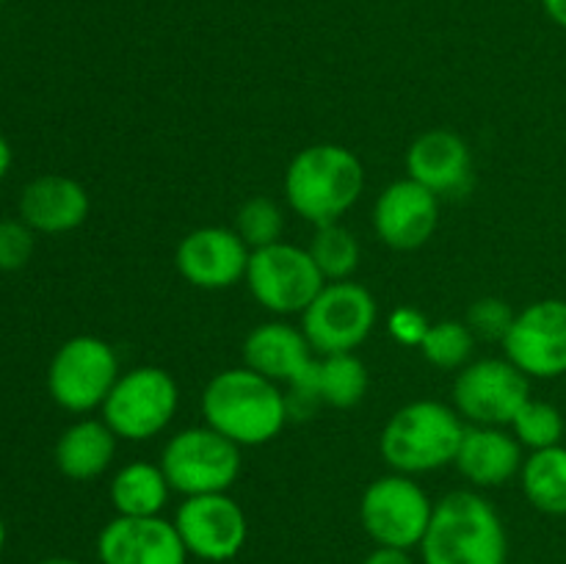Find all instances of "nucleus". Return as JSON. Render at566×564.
<instances>
[{"label": "nucleus", "mask_w": 566, "mask_h": 564, "mask_svg": "<svg viewBox=\"0 0 566 564\" xmlns=\"http://www.w3.org/2000/svg\"><path fill=\"white\" fill-rule=\"evenodd\" d=\"M418 551L423 564H506V523L481 492L453 490L434 503Z\"/></svg>", "instance_id": "f257e3e1"}, {"label": "nucleus", "mask_w": 566, "mask_h": 564, "mask_svg": "<svg viewBox=\"0 0 566 564\" xmlns=\"http://www.w3.org/2000/svg\"><path fill=\"white\" fill-rule=\"evenodd\" d=\"M205 424L241 448L271 442L287 424V398L258 370H219L202 390Z\"/></svg>", "instance_id": "f03ea898"}, {"label": "nucleus", "mask_w": 566, "mask_h": 564, "mask_svg": "<svg viewBox=\"0 0 566 564\" xmlns=\"http://www.w3.org/2000/svg\"><path fill=\"white\" fill-rule=\"evenodd\" d=\"M365 188L363 160L343 144H313L293 155L285 171V197L310 224L340 221Z\"/></svg>", "instance_id": "7ed1b4c3"}, {"label": "nucleus", "mask_w": 566, "mask_h": 564, "mask_svg": "<svg viewBox=\"0 0 566 564\" xmlns=\"http://www.w3.org/2000/svg\"><path fill=\"white\" fill-rule=\"evenodd\" d=\"M468 424L453 407L431 398L407 404L387 420L379 437L381 459L392 473L420 476L457 462Z\"/></svg>", "instance_id": "20e7f679"}, {"label": "nucleus", "mask_w": 566, "mask_h": 564, "mask_svg": "<svg viewBox=\"0 0 566 564\" xmlns=\"http://www.w3.org/2000/svg\"><path fill=\"white\" fill-rule=\"evenodd\" d=\"M158 464L164 468L171 490L182 498L230 492L243 468L241 446L227 440L208 424L188 426L169 437Z\"/></svg>", "instance_id": "39448f33"}, {"label": "nucleus", "mask_w": 566, "mask_h": 564, "mask_svg": "<svg viewBox=\"0 0 566 564\" xmlns=\"http://www.w3.org/2000/svg\"><path fill=\"white\" fill-rule=\"evenodd\" d=\"M177 407L180 387L175 376L158 365H138L116 379L99 412L119 440L144 442L175 420Z\"/></svg>", "instance_id": "423d86ee"}, {"label": "nucleus", "mask_w": 566, "mask_h": 564, "mask_svg": "<svg viewBox=\"0 0 566 564\" xmlns=\"http://www.w3.org/2000/svg\"><path fill=\"white\" fill-rule=\"evenodd\" d=\"M122 376L114 346L97 335H75L55 348L48 368V393L72 415L94 412Z\"/></svg>", "instance_id": "0eeeda50"}, {"label": "nucleus", "mask_w": 566, "mask_h": 564, "mask_svg": "<svg viewBox=\"0 0 566 564\" xmlns=\"http://www.w3.org/2000/svg\"><path fill=\"white\" fill-rule=\"evenodd\" d=\"M434 501L415 481V476L387 473L370 481L359 501V523L365 534L381 547L412 551L423 542Z\"/></svg>", "instance_id": "6e6552de"}, {"label": "nucleus", "mask_w": 566, "mask_h": 564, "mask_svg": "<svg viewBox=\"0 0 566 564\" xmlns=\"http://www.w3.org/2000/svg\"><path fill=\"white\" fill-rule=\"evenodd\" d=\"M247 285L254 302L269 313L302 315L326 285V280L315 265L310 249L280 241L263 249H252Z\"/></svg>", "instance_id": "1a4fd4ad"}, {"label": "nucleus", "mask_w": 566, "mask_h": 564, "mask_svg": "<svg viewBox=\"0 0 566 564\" xmlns=\"http://www.w3.org/2000/svg\"><path fill=\"white\" fill-rule=\"evenodd\" d=\"M374 293L352 280L326 282L302 313V332L315 354H346L368 341L376 326Z\"/></svg>", "instance_id": "9d476101"}, {"label": "nucleus", "mask_w": 566, "mask_h": 564, "mask_svg": "<svg viewBox=\"0 0 566 564\" xmlns=\"http://www.w3.org/2000/svg\"><path fill=\"white\" fill-rule=\"evenodd\" d=\"M531 398V379L506 357L468 363L453 382V409L470 426H512Z\"/></svg>", "instance_id": "9b49d317"}, {"label": "nucleus", "mask_w": 566, "mask_h": 564, "mask_svg": "<svg viewBox=\"0 0 566 564\" xmlns=\"http://www.w3.org/2000/svg\"><path fill=\"white\" fill-rule=\"evenodd\" d=\"M175 529L188 556L205 564L232 562L249 540V520L230 492L182 498L175 512Z\"/></svg>", "instance_id": "f8f14e48"}, {"label": "nucleus", "mask_w": 566, "mask_h": 564, "mask_svg": "<svg viewBox=\"0 0 566 564\" xmlns=\"http://www.w3.org/2000/svg\"><path fill=\"white\" fill-rule=\"evenodd\" d=\"M506 359L528 379H558L566 374V299H542L514 315L503 337Z\"/></svg>", "instance_id": "ddd939ff"}, {"label": "nucleus", "mask_w": 566, "mask_h": 564, "mask_svg": "<svg viewBox=\"0 0 566 564\" xmlns=\"http://www.w3.org/2000/svg\"><path fill=\"white\" fill-rule=\"evenodd\" d=\"M252 249L232 227H197L175 252V265L188 285L199 291H227L247 280Z\"/></svg>", "instance_id": "4468645a"}, {"label": "nucleus", "mask_w": 566, "mask_h": 564, "mask_svg": "<svg viewBox=\"0 0 566 564\" xmlns=\"http://www.w3.org/2000/svg\"><path fill=\"white\" fill-rule=\"evenodd\" d=\"M440 227V197L412 177L390 182L374 205V230L396 252L426 247Z\"/></svg>", "instance_id": "2eb2a0df"}, {"label": "nucleus", "mask_w": 566, "mask_h": 564, "mask_svg": "<svg viewBox=\"0 0 566 564\" xmlns=\"http://www.w3.org/2000/svg\"><path fill=\"white\" fill-rule=\"evenodd\" d=\"M99 564H186L188 551L175 529V520L122 518L103 525L97 534Z\"/></svg>", "instance_id": "dca6fc26"}, {"label": "nucleus", "mask_w": 566, "mask_h": 564, "mask_svg": "<svg viewBox=\"0 0 566 564\" xmlns=\"http://www.w3.org/2000/svg\"><path fill=\"white\" fill-rule=\"evenodd\" d=\"M315 352L304 337L302 326H291L285 321L258 324L243 341V365L271 382H287L296 396L307 398L310 376L315 368Z\"/></svg>", "instance_id": "f3484780"}, {"label": "nucleus", "mask_w": 566, "mask_h": 564, "mask_svg": "<svg viewBox=\"0 0 566 564\" xmlns=\"http://www.w3.org/2000/svg\"><path fill=\"white\" fill-rule=\"evenodd\" d=\"M473 175V155L459 133L434 127L409 144L407 177L434 191L437 197L464 191Z\"/></svg>", "instance_id": "a211bd4d"}, {"label": "nucleus", "mask_w": 566, "mask_h": 564, "mask_svg": "<svg viewBox=\"0 0 566 564\" xmlns=\"http://www.w3.org/2000/svg\"><path fill=\"white\" fill-rule=\"evenodd\" d=\"M88 194L77 180L66 175L33 177L20 194V219L42 236L72 232L86 221Z\"/></svg>", "instance_id": "6ab92c4d"}, {"label": "nucleus", "mask_w": 566, "mask_h": 564, "mask_svg": "<svg viewBox=\"0 0 566 564\" xmlns=\"http://www.w3.org/2000/svg\"><path fill=\"white\" fill-rule=\"evenodd\" d=\"M525 448L503 426H468L457 453V470L479 490L501 487L520 476Z\"/></svg>", "instance_id": "aec40b11"}, {"label": "nucleus", "mask_w": 566, "mask_h": 564, "mask_svg": "<svg viewBox=\"0 0 566 564\" xmlns=\"http://www.w3.org/2000/svg\"><path fill=\"white\" fill-rule=\"evenodd\" d=\"M119 437L103 418H81L61 431L53 448V462L70 481L99 479L111 468Z\"/></svg>", "instance_id": "412c9836"}, {"label": "nucleus", "mask_w": 566, "mask_h": 564, "mask_svg": "<svg viewBox=\"0 0 566 564\" xmlns=\"http://www.w3.org/2000/svg\"><path fill=\"white\" fill-rule=\"evenodd\" d=\"M171 492L164 468L153 462L125 464L108 484L111 506L122 518H155L166 509Z\"/></svg>", "instance_id": "4be33fe9"}, {"label": "nucleus", "mask_w": 566, "mask_h": 564, "mask_svg": "<svg viewBox=\"0 0 566 564\" xmlns=\"http://www.w3.org/2000/svg\"><path fill=\"white\" fill-rule=\"evenodd\" d=\"M370 385L368 368L354 352L318 354L310 382V398L335 409H352L365 398Z\"/></svg>", "instance_id": "5701e85b"}, {"label": "nucleus", "mask_w": 566, "mask_h": 564, "mask_svg": "<svg viewBox=\"0 0 566 564\" xmlns=\"http://www.w3.org/2000/svg\"><path fill=\"white\" fill-rule=\"evenodd\" d=\"M520 484L536 512L566 518V446L531 451L520 470Z\"/></svg>", "instance_id": "b1692460"}, {"label": "nucleus", "mask_w": 566, "mask_h": 564, "mask_svg": "<svg viewBox=\"0 0 566 564\" xmlns=\"http://www.w3.org/2000/svg\"><path fill=\"white\" fill-rule=\"evenodd\" d=\"M307 249L326 282L352 280V274L359 265V254H363L359 252L357 236L346 230L340 221L315 227V236Z\"/></svg>", "instance_id": "393cba45"}, {"label": "nucleus", "mask_w": 566, "mask_h": 564, "mask_svg": "<svg viewBox=\"0 0 566 564\" xmlns=\"http://www.w3.org/2000/svg\"><path fill=\"white\" fill-rule=\"evenodd\" d=\"M475 348V335L464 321L446 318L429 326L420 352H423L426 363L434 365L440 370H462L470 363Z\"/></svg>", "instance_id": "a878e982"}, {"label": "nucleus", "mask_w": 566, "mask_h": 564, "mask_svg": "<svg viewBox=\"0 0 566 564\" xmlns=\"http://www.w3.org/2000/svg\"><path fill=\"white\" fill-rule=\"evenodd\" d=\"M512 435L517 437L520 446L528 451H542V448L562 446L564 437V415L562 409L553 407L551 401H536L528 398L512 420Z\"/></svg>", "instance_id": "bb28decb"}, {"label": "nucleus", "mask_w": 566, "mask_h": 564, "mask_svg": "<svg viewBox=\"0 0 566 564\" xmlns=\"http://www.w3.org/2000/svg\"><path fill=\"white\" fill-rule=\"evenodd\" d=\"M232 230L243 238L249 249H263L282 241L285 232V213L271 197H252L238 208Z\"/></svg>", "instance_id": "cd10ccee"}, {"label": "nucleus", "mask_w": 566, "mask_h": 564, "mask_svg": "<svg viewBox=\"0 0 566 564\" xmlns=\"http://www.w3.org/2000/svg\"><path fill=\"white\" fill-rule=\"evenodd\" d=\"M514 315L517 313H514V310L509 307L503 299L484 296V299H479V302L470 304L464 324L470 326V332L475 335V341H479V337H484V341L503 343V337H506L509 330H512Z\"/></svg>", "instance_id": "c85d7f7f"}, {"label": "nucleus", "mask_w": 566, "mask_h": 564, "mask_svg": "<svg viewBox=\"0 0 566 564\" xmlns=\"http://www.w3.org/2000/svg\"><path fill=\"white\" fill-rule=\"evenodd\" d=\"M36 252V232L17 216L0 219V271H20Z\"/></svg>", "instance_id": "c756f323"}, {"label": "nucleus", "mask_w": 566, "mask_h": 564, "mask_svg": "<svg viewBox=\"0 0 566 564\" xmlns=\"http://www.w3.org/2000/svg\"><path fill=\"white\" fill-rule=\"evenodd\" d=\"M429 326H431V321L415 307H398V310H392L390 318H387V332H390L392 341L401 343V346H412V348L415 346L420 348V343H423Z\"/></svg>", "instance_id": "7c9ffc66"}, {"label": "nucleus", "mask_w": 566, "mask_h": 564, "mask_svg": "<svg viewBox=\"0 0 566 564\" xmlns=\"http://www.w3.org/2000/svg\"><path fill=\"white\" fill-rule=\"evenodd\" d=\"M363 564H415L412 551H401V547H381L376 545Z\"/></svg>", "instance_id": "2f4dec72"}, {"label": "nucleus", "mask_w": 566, "mask_h": 564, "mask_svg": "<svg viewBox=\"0 0 566 564\" xmlns=\"http://www.w3.org/2000/svg\"><path fill=\"white\" fill-rule=\"evenodd\" d=\"M542 9L558 28H566V0H542Z\"/></svg>", "instance_id": "473e14b6"}, {"label": "nucleus", "mask_w": 566, "mask_h": 564, "mask_svg": "<svg viewBox=\"0 0 566 564\" xmlns=\"http://www.w3.org/2000/svg\"><path fill=\"white\" fill-rule=\"evenodd\" d=\"M11 158H14V155H11V144L6 142V136H3V133H0V180H3V177L9 175Z\"/></svg>", "instance_id": "72a5a7b5"}, {"label": "nucleus", "mask_w": 566, "mask_h": 564, "mask_svg": "<svg viewBox=\"0 0 566 564\" xmlns=\"http://www.w3.org/2000/svg\"><path fill=\"white\" fill-rule=\"evenodd\" d=\"M36 564H83L77 562V558H70V556H50V558H42V562Z\"/></svg>", "instance_id": "f704fd0d"}, {"label": "nucleus", "mask_w": 566, "mask_h": 564, "mask_svg": "<svg viewBox=\"0 0 566 564\" xmlns=\"http://www.w3.org/2000/svg\"><path fill=\"white\" fill-rule=\"evenodd\" d=\"M6 542H9V529H6V520L3 514H0V556H3L6 551Z\"/></svg>", "instance_id": "c9c22d12"}, {"label": "nucleus", "mask_w": 566, "mask_h": 564, "mask_svg": "<svg viewBox=\"0 0 566 564\" xmlns=\"http://www.w3.org/2000/svg\"><path fill=\"white\" fill-rule=\"evenodd\" d=\"M0 3H3V0H0Z\"/></svg>", "instance_id": "e433bc0d"}]
</instances>
